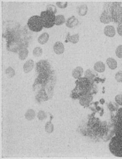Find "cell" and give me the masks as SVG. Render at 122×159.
Listing matches in <instances>:
<instances>
[{
    "label": "cell",
    "mask_w": 122,
    "mask_h": 159,
    "mask_svg": "<svg viewBox=\"0 0 122 159\" xmlns=\"http://www.w3.org/2000/svg\"><path fill=\"white\" fill-rule=\"evenodd\" d=\"M27 24L30 30L34 32H39L43 29L41 17L39 16H31L28 20Z\"/></svg>",
    "instance_id": "8992f818"
},
{
    "label": "cell",
    "mask_w": 122,
    "mask_h": 159,
    "mask_svg": "<svg viewBox=\"0 0 122 159\" xmlns=\"http://www.w3.org/2000/svg\"><path fill=\"white\" fill-rule=\"evenodd\" d=\"M103 12L108 16L110 22L122 23V2H105Z\"/></svg>",
    "instance_id": "6da1fadb"
},
{
    "label": "cell",
    "mask_w": 122,
    "mask_h": 159,
    "mask_svg": "<svg viewBox=\"0 0 122 159\" xmlns=\"http://www.w3.org/2000/svg\"><path fill=\"white\" fill-rule=\"evenodd\" d=\"M83 73V68L81 67H78L73 70L72 75L75 79H78L82 77Z\"/></svg>",
    "instance_id": "8fae6325"
},
{
    "label": "cell",
    "mask_w": 122,
    "mask_h": 159,
    "mask_svg": "<svg viewBox=\"0 0 122 159\" xmlns=\"http://www.w3.org/2000/svg\"><path fill=\"white\" fill-rule=\"evenodd\" d=\"M93 96L91 95L85 96L80 98L79 103L82 105H88L90 102L93 100Z\"/></svg>",
    "instance_id": "5bb4252c"
},
{
    "label": "cell",
    "mask_w": 122,
    "mask_h": 159,
    "mask_svg": "<svg viewBox=\"0 0 122 159\" xmlns=\"http://www.w3.org/2000/svg\"><path fill=\"white\" fill-rule=\"evenodd\" d=\"M54 130V126L50 122L46 123L45 126V130L48 133H52Z\"/></svg>",
    "instance_id": "d4e9b609"
},
{
    "label": "cell",
    "mask_w": 122,
    "mask_h": 159,
    "mask_svg": "<svg viewBox=\"0 0 122 159\" xmlns=\"http://www.w3.org/2000/svg\"><path fill=\"white\" fill-rule=\"evenodd\" d=\"M40 17L43 26L45 28H51L55 25L56 16L53 12L46 10L43 11L41 13Z\"/></svg>",
    "instance_id": "5b68a950"
},
{
    "label": "cell",
    "mask_w": 122,
    "mask_h": 159,
    "mask_svg": "<svg viewBox=\"0 0 122 159\" xmlns=\"http://www.w3.org/2000/svg\"><path fill=\"white\" fill-rule=\"evenodd\" d=\"M107 65L108 66V67L111 70H114L117 67V62L115 59H114L113 58H111V57H109V58H108L107 59Z\"/></svg>",
    "instance_id": "9a60e30c"
},
{
    "label": "cell",
    "mask_w": 122,
    "mask_h": 159,
    "mask_svg": "<svg viewBox=\"0 0 122 159\" xmlns=\"http://www.w3.org/2000/svg\"><path fill=\"white\" fill-rule=\"evenodd\" d=\"M49 38V36L48 33L46 32L43 33L38 37V42L41 45H44L48 42Z\"/></svg>",
    "instance_id": "e0dca14e"
},
{
    "label": "cell",
    "mask_w": 122,
    "mask_h": 159,
    "mask_svg": "<svg viewBox=\"0 0 122 159\" xmlns=\"http://www.w3.org/2000/svg\"><path fill=\"white\" fill-rule=\"evenodd\" d=\"M122 123V107L119 109L115 117V124Z\"/></svg>",
    "instance_id": "44dd1931"
},
{
    "label": "cell",
    "mask_w": 122,
    "mask_h": 159,
    "mask_svg": "<svg viewBox=\"0 0 122 159\" xmlns=\"http://www.w3.org/2000/svg\"><path fill=\"white\" fill-rule=\"evenodd\" d=\"M95 73L90 70H87L85 72L84 74V77L88 78L89 80L90 81L92 82V80H93L95 77Z\"/></svg>",
    "instance_id": "603a6c76"
},
{
    "label": "cell",
    "mask_w": 122,
    "mask_h": 159,
    "mask_svg": "<svg viewBox=\"0 0 122 159\" xmlns=\"http://www.w3.org/2000/svg\"><path fill=\"white\" fill-rule=\"evenodd\" d=\"M115 79L118 82H122V71H119L115 75Z\"/></svg>",
    "instance_id": "4dcf8cb0"
},
{
    "label": "cell",
    "mask_w": 122,
    "mask_h": 159,
    "mask_svg": "<svg viewBox=\"0 0 122 159\" xmlns=\"http://www.w3.org/2000/svg\"><path fill=\"white\" fill-rule=\"evenodd\" d=\"M109 111H115L119 110V105L116 102H110L108 105Z\"/></svg>",
    "instance_id": "cb8c5ba5"
},
{
    "label": "cell",
    "mask_w": 122,
    "mask_h": 159,
    "mask_svg": "<svg viewBox=\"0 0 122 159\" xmlns=\"http://www.w3.org/2000/svg\"><path fill=\"white\" fill-rule=\"evenodd\" d=\"M66 22L65 16L62 15H59L56 16V19H55V25L57 26H60L63 25Z\"/></svg>",
    "instance_id": "d6986e66"
},
{
    "label": "cell",
    "mask_w": 122,
    "mask_h": 159,
    "mask_svg": "<svg viewBox=\"0 0 122 159\" xmlns=\"http://www.w3.org/2000/svg\"><path fill=\"white\" fill-rule=\"evenodd\" d=\"M115 101L119 105H122V95H118L115 97Z\"/></svg>",
    "instance_id": "1f68e13d"
},
{
    "label": "cell",
    "mask_w": 122,
    "mask_h": 159,
    "mask_svg": "<svg viewBox=\"0 0 122 159\" xmlns=\"http://www.w3.org/2000/svg\"><path fill=\"white\" fill-rule=\"evenodd\" d=\"M117 32L119 36L122 37V23L118 25L117 27Z\"/></svg>",
    "instance_id": "836d02e7"
},
{
    "label": "cell",
    "mask_w": 122,
    "mask_h": 159,
    "mask_svg": "<svg viewBox=\"0 0 122 159\" xmlns=\"http://www.w3.org/2000/svg\"><path fill=\"white\" fill-rule=\"evenodd\" d=\"M57 7L60 8L64 9L67 7V2H57L56 3Z\"/></svg>",
    "instance_id": "d6a6232c"
},
{
    "label": "cell",
    "mask_w": 122,
    "mask_h": 159,
    "mask_svg": "<svg viewBox=\"0 0 122 159\" xmlns=\"http://www.w3.org/2000/svg\"><path fill=\"white\" fill-rule=\"evenodd\" d=\"M37 118L40 120H43L46 118V115L44 111H41L37 114Z\"/></svg>",
    "instance_id": "f546056e"
},
{
    "label": "cell",
    "mask_w": 122,
    "mask_h": 159,
    "mask_svg": "<svg viewBox=\"0 0 122 159\" xmlns=\"http://www.w3.org/2000/svg\"><path fill=\"white\" fill-rule=\"evenodd\" d=\"M34 63L33 60H29L24 64L23 66V71L25 73H29L33 69Z\"/></svg>",
    "instance_id": "9c48e42d"
},
{
    "label": "cell",
    "mask_w": 122,
    "mask_h": 159,
    "mask_svg": "<svg viewBox=\"0 0 122 159\" xmlns=\"http://www.w3.org/2000/svg\"><path fill=\"white\" fill-rule=\"evenodd\" d=\"M76 86L72 92L73 99H80L82 97L90 95L93 88V83L85 77H81L76 81Z\"/></svg>",
    "instance_id": "7a4b0ae2"
},
{
    "label": "cell",
    "mask_w": 122,
    "mask_h": 159,
    "mask_svg": "<svg viewBox=\"0 0 122 159\" xmlns=\"http://www.w3.org/2000/svg\"><path fill=\"white\" fill-rule=\"evenodd\" d=\"M7 40V48L9 51L18 52L22 49L27 48V43L23 39H20L15 32L8 31L5 34Z\"/></svg>",
    "instance_id": "3957f363"
},
{
    "label": "cell",
    "mask_w": 122,
    "mask_h": 159,
    "mask_svg": "<svg viewBox=\"0 0 122 159\" xmlns=\"http://www.w3.org/2000/svg\"><path fill=\"white\" fill-rule=\"evenodd\" d=\"M94 69L97 72H104L105 70V65L102 61H97L94 64Z\"/></svg>",
    "instance_id": "4fadbf2b"
},
{
    "label": "cell",
    "mask_w": 122,
    "mask_h": 159,
    "mask_svg": "<svg viewBox=\"0 0 122 159\" xmlns=\"http://www.w3.org/2000/svg\"><path fill=\"white\" fill-rule=\"evenodd\" d=\"M53 50L56 54L61 55L65 51V48L63 43L60 41L56 42L53 46Z\"/></svg>",
    "instance_id": "52a82bcc"
},
{
    "label": "cell",
    "mask_w": 122,
    "mask_h": 159,
    "mask_svg": "<svg viewBox=\"0 0 122 159\" xmlns=\"http://www.w3.org/2000/svg\"><path fill=\"white\" fill-rule=\"evenodd\" d=\"M69 35L70 33H68L67 37H66L65 42H70L73 44H76L79 41V36L78 34H76L72 36H70Z\"/></svg>",
    "instance_id": "7c38bea8"
},
{
    "label": "cell",
    "mask_w": 122,
    "mask_h": 159,
    "mask_svg": "<svg viewBox=\"0 0 122 159\" xmlns=\"http://www.w3.org/2000/svg\"><path fill=\"white\" fill-rule=\"evenodd\" d=\"M115 135L122 136V123L115 124Z\"/></svg>",
    "instance_id": "7402d4cb"
},
{
    "label": "cell",
    "mask_w": 122,
    "mask_h": 159,
    "mask_svg": "<svg viewBox=\"0 0 122 159\" xmlns=\"http://www.w3.org/2000/svg\"><path fill=\"white\" fill-rule=\"evenodd\" d=\"M35 112L33 109H29L26 112L25 114V117L27 120H32L35 117Z\"/></svg>",
    "instance_id": "ac0fdd59"
},
{
    "label": "cell",
    "mask_w": 122,
    "mask_h": 159,
    "mask_svg": "<svg viewBox=\"0 0 122 159\" xmlns=\"http://www.w3.org/2000/svg\"><path fill=\"white\" fill-rule=\"evenodd\" d=\"M79 23V21L74 16L69 17L66 22V25L68 28H72L77 26Z\"/></svg>",
    "instance_id": "30bf717a"
},
{
    "label": "cell",
    "mask_w": 122,
    "mask_h": 159,
    "mask_svg": "<svg viewBox=\"0 0 122 159\" xmlns=\"http://www.w3.org/2000/svg\"><path fill=\"white\" fill-rule=\"evenodd\" d=\"M88 8L86 5H82L77 8V12L80 16H84L88 12Z\"/></svg>",
    "instance_id": "2e32d148"
},
{
    "label": "cell",
    "mask_w": 122,
    "mask_h": 159,
    "mask_svg": "<svg viewBox=\"0 0 122 159\" xmlns=\"http://www.w3.org/2000/svg\"><path fill=\"white\" fill-rule=\"evenodd\" d=\"M46 11H50L51 12H53L54 14H56L57 12L56 7L55 5L52 4H49L46 6Z\"/></svg>",
    "instance_id": "83f0119b"
},
{
    "label": "cell",
    "mask_w": 122,
    "mask_h": 159,
    "mask_svg": "<svg viewBox=\"0 0 122 159\" xmlns=\"http://www.w3.org/2000/svg\"><path fill=\"white\" fill-rule=\"evenodd\" d=\"M28 50L26 48L22 49L19 52V58L21 60H24L27 58L28 55Z\"/></svg>",
    "instance_id": "ffe728a7"
},
{
    "label": "cell",
    "mask_w": 122,
    "mask_h": 159,
    "mask_svg": "<svg viewBox=\"0 0 122 159\" xmlns=\"http://www.w3.org/2000/svg\"><path fill=\"white\" fill-rule=\"evenodd\" d=\"M33 56L36 57H40L42 54V49L40 47H37L33 51Z\"/></svg>",
    "instance_id": "4316f807"
},
{
    "label": "cell",
    "mask_w": 122,
    "mask_h": 159,
    "mask_svg": "<svg viewBox=\"0 0 122 159\" xmlns=\"http://www.w3.org/2000/svg\"><path fill=\"white\" fill-rule=\"evenodd\" d=\"M5 74L8 78L13 77L15 75V71L11 67H9L5 70Z\"/></svg>",
    "instance_id": "484cf974"
},
{
    "label": "cell",
    "mask_w": 122,
    "mask_h": 159,
    "mask_svg": "<svg viewBox=\"0 0 122 159\" xmlns=\"http://www.w3.org/2000/svg\"><path fill=\"white\" fill-rule=\"evenodd\" d=\"M116 55L119 58H122V45L117 47L115 51Z\"/></svg>",
    "instance_id": "f1b7e54d"
},
{
    "label": "cell",
    "mask_w": 122,
    "mask_h": 159,
    "mask_svg": "<svg viewBox=\"0 0 122 159\" xmlns=\"http://www.w3.org/2000/svg\"><path fill=\"white\" fill-rule=\"evenodd\" d=\"M110 152L117 157H122V136L115 135L112 138L109 144Z\"/></svg>",
    "instance_id": "277c9868"
},
{
    "label": "cell",
    "mask_w": 122,
    "mask_h": 159,
    "mask_svg": "<svg viewBox=\"0 0 122 159\" xmlns=\"http://www.w3.org/2000/svg\"><path fill=\"white\" fill-rule=\"evenodd\" d=\"M104 33L107 37H112L115 35V29L113 26H107L104 29Z\"/></svg>",
    "instance_id": "ba28073f"
}]
</instances>
